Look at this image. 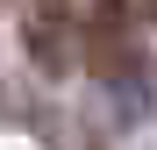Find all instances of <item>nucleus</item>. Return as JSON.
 I'll return each instance as SVG.
<instances>
[{
	"mask_svg": "<svg viewBox=\"0 0 157 150\" xmlns=\"http://www.w3.org/2000/svg\"><path fill=\"white\" fill-rule=\"evenodd\" d=\"M128 14H157V0H128Z\"/></svg>",
	"mask_w": 157,
	"mask_h": 150,
	"instance_id": "nucleus-1",
	"label": "nucleus"
}]
</instances>
